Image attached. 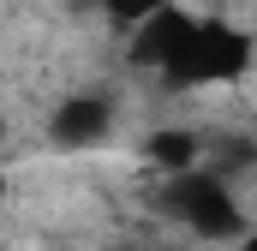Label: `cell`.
<instances>
[{
	"mask_svg": "<svg viewBox=\"0 0 257 251\" xmlns=\"http://www.w3.org/2000/svg\"><path fill=\"white\" fill-rule=\"evenodd\" d=\"M138 36H132V66H150V72H162V66L174 60V48H180V36L192 30V12H180V6H162V12H150L144 24H132Z\"/></svg>",
	"mask_w": 257,
	"mask_h": 251,
	"instance_id": "cell-3",
	"label": "cell"
},
{
	"mask_svg": "<svg viewBox=\"0 0 257 251\" xmlns=\"http://www.w3.org/2000/svg\"><path fill=\"white\" fill-rule=\"evenodd\" d=\"M239 251H257V233H245V239H239Z\"/></svg>",
	"mask_w": 257,
	"mask_h": 251,
	"instance_id": "cell-7",
	"label": "cell"
},
{
	"mask_svg": "<svg viewBox=\"0 0 257 251\" xmlns=\"http://www.w3.org/2000/svg\"><path fill=\"white\" fill-rule=\"evenodd\" d=\"M108 126H114V108L102 96H72V102L54 108V126L48 132H54V144H66V150H84V144H102Z\"/></svg>",
	"mask_w": 257,
	"mask_h": 251,
	"instance_id": "cell-4",
	"label": "cell"
},
{
	"mask_svg": "<svg viewBox=\"0 0 257 251\" xmlns=\"http://www.w3.org/2000/svg\"><path fill=\"white\" fill-rule=\"evenodd\" d=\"M162 209H168L174 221H186L192 233H203V239H227V233H239V203H233L227 180L209 174V168H197V162L168 174Z\"/></svg>",
	"mask_w": 257,
	"mask_h": 251,
	"instance_id": "cell-2",
	"label": "cell"
},
{
	"mask_svg": "<svg viewBox=\"0 0 257 251\" xmlns=\"http://www.w3.org/2000/svg\"><path fill=\"white\" fill-rule=\"evenodd\" d=\"M162 6H174V0H102V12H108L114 24H144V18L162 12Z\"/></svg>",
	"mask_w": 257,
	"mask_h": 251,
	"instance_id": "cell-6",
	"label": "cell"
},
{
	"mask_svg": "<svg viewBox=\"0 0 257 251\" xmlns=\"http://www.w3.org/2000/svg\"><path fill=\"white\" fill-rule=\"evenodd\" d=\"M0 197H6V180H0Z\"/></svg>",
	"mask_w": 257,
	"mask_h": 251,
	"instance_id": "cell-8",
	"label": "cell"
},
{
	"mask_svg": "<svg viewBox=\"0 0 257 251\" xmlns=\"http://www.w3.org/2000/svg\"><path fill=\"white\" fill-rule=\"evenodd\" d=\"M144 156H150L162 174H174V168H192V162H197V138H192V126H162V132L144 144Z\"/></svg>",
	"mask_w": 257,
	"mask_h": 251,
	"instance_id": "cell-5",
	"label": "cell"
},
{
	"mask_svg": "<svg viewBox=\"0 0 257 251\" xmlns=\"http://www.w3.org/2000/svg\"><path fill=\"white\" fill-rule=\"evenodd\" d=\"M251 60V42H245V30H233V24H215V18H192V30L180 36V48H174V60L162 66V78L168 84H221V78H239Z\"/></svg>",
	"mask_w": 257,
	"mask_h": 251,
	"instance_id": "cell-1",
	"label": "cell"
}]
</instances>
